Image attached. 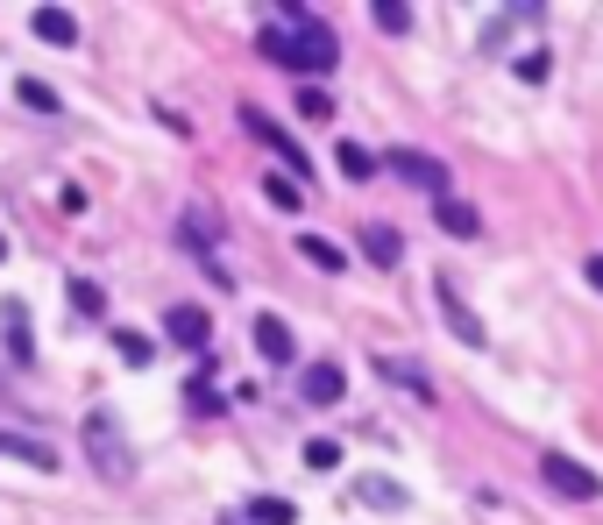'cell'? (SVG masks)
<instances>
[{"label":"cell","instance_id":"1","mask_svg":"<svg viewBox=\"0 0 603 525\" xmlns=\"http://www.w3.org/2000/svg\"><path fill=\"white\" fill-rule=\"evenodd\" d=\"M263 57L284 64V71H298V79H327V71L341 64V36L320 29V22L291 0V22H284V29H263Z\"/></svg>","mask_w":603,"mask_h":525},{"label":"cell","instance_id":"10","mask_svg":"<svg viewBox=\"0 0 603 525\" xmlns=\"http://www.w3.org/2000/svg\"><path fill=\"white\" fill-rule=\"evenodd\" d=\"M362 256H369L376 270H398V263H405V235L391 228V220H362Z\"/></svg>","mask_w":603,"mask_h":525},{"label":"cell","instance_id":"23","mask_svg":"<svg viewBox=\"0 0 603 525\" xmlns=\"http://www.w3.org/2000/svg\"><path fill=\"white\" fill-rule=\"evenodd\" d=\"M376 29H384V36H412V8H405V0H376Z\"/></svg>","mask_w":603,"mask_h":525},{"label":"cell","instance_id":"16","mask_svg":"<svg viewBox=\"0 0 603 525\" xmlns=\"http://www.w3.org/2000/svg\"><path fill=\"white\" fill-rule=\"evenodd\" d=\"M29 29H36L43 43H57V50H71V43H79V22H71L64 8H36V15H29Z\"/></svg>","mask_w":603,"mask_h":525},{"label":"cell","instance_id":"7","mask_svg":"<svg viewBox=\"0 0 603 525\" xmlns=\"http://www.w3.org/2000/svg\"><path fill=\"white\" fill-rule=\"evenodd\" d=\"M433 291H440V313H447V334H455V341H462V348H483V341H490V334H483V320H476V313H469V298H462V291H455V277H440V284H433Z\"/></svg>","mask_w":603,"mask_h":525},{"label":"cell","instance_id":"6","mask_svg":"<svg viewBox=\"0 0 603 525\" xmlns=\"http://www.w3.org/2000/svg\"><path fill=\"white\" fill-rule=\"evenodd\" d=\"M220 235H228V220H220V206L192 199V206L178 213V242H185L192 256H213V249H220Z\"/></svg>","mask_w":603,"mask_h":525},{"label":"cell","instance_id":"30","mask_svg":"<svg viewBox=\"0 0 603 525\" xmlns=\"http://www.w3.org/2000/svg\"><path fill=\"white\" fill-rule=\"evenodd\" d=\"M582 277H589V291H603V256H589V263H582Z\"/></svg>","mask_w":603,"mask_h":525},{"label":"cell","instance_id":"22","mask_svg":"<svg viewBox=\"0 0 603 525\" xmlns=\"http://www.w3.org/2000/svg\"><path fill=\"white\" fill-rule=\"evenodd\" d=\"M263 199L284 206V213H298V206H306V185H291L284 171H270V178H263Z\"/></svg>","mask_w":603,"mask_h":525},{"label":"cell","instance_id":"20","mask_svg":"<svg viewBox=\"0 0 603 525\" xmlns=\"http://www.w3.org/2000/svg\"><path fill=\"white\" fill-rule=\"evenodd\" d=\"M64 291H71V306H79V313H86V320H107V291H100V284H93V277H71V284H64Z\"/></svg>","mask_w":603,"mask_h":525},{"label":"cell","instance_id":"32","mask_svg":"<svg viewBox=\"0 0 603 525\" xmlns=\"http://www.w3.org/2000/svg\"><path fill=\"white\" fill-rule=\"evenodd\" d=\"M220 525H235V518H220Z\"/></svg>","mask_w":603,"mask_h":525},{"label":"cell","instance_id":"27","mask_svg":"<svg viewBox=\"0 0 603 525\" xmlns=\"http://www.w3.org/2000/svg\"><path fill=\"white\" fill-rule=\"evenodd\" d=\"M306 469H341V440H306Z\"/></svg>","mask_w":603,"mask_h":525},{"label":"cell","instance_id":"25","mask_svg":"<svg viewBox=\"0 0 603 525\" xmlns=\"http://www.w3.org/2000/svg\"><path fill=\"white\" fill-rule=\"evenodd\" d=\"M298 114H306V121H334V93L327 86H306V93H298Z\"/></svg>","mask_w":603,"mask_h":525},{"label":"cell","instance_id":"5","mask_svg":"<svg viewBox=\"0 0 603 525\" xmlns=\"http://www.w3.org/2000/svg\"><path fill=\"white\" fill-rule=\"evenodd\" d=\"M384 171H391V178H405V185H419V192H433V199H447V164H440V157H426V149H391Z\"/></svg>","mask_w":603,"mask_h":525},{"label":"cell","instance_id":"8","mask_svg":"<svg viewBox=\"0 0 603 525\" xmlns=\"http://www.w3.org/2000/svg\"><path fill=\"white\" fill-rule=\"evenodd\" d=\"M298 398H306V405H341L348 398V377H341V362H306V377H298Z\"/></svg>","mask_w":603,"mask_h":525},{"label":"cell","instance_id":"4","mask_svg":"<svg viewBox=\"0 0 603 525\" xmlns=\"http://www.w3.org/2000/svg\"><path fill=\"white\" fill-rule=\"evenodd\" d=\"M242 128H249L263 149H277V157L291 164V185H306V178H313V157H306V149H298V142H291V135H284V128L263 114V107H242Z\"/></svg>","mask_w":603,"mask_h":525},{"label":"cell","instance_id":"21","mask_svg":"<svg viewBox=\"0 0 603 525\" xmlns=\"http://www.w3.org/2000/svg\"><path fill=\"white\" fill-rule=\"evenodd\" d=\"M298 256H306L313 270H348V249H334L327 235H306V242H298Z\"/></svg>","mask_w":603,"mask_h":525},{"label":"cell","instance_id":"14","mask_svg":"<svg viewBox=\"0 0 603 525\" xmlns=\"http://www.w3.org/2000/svg\"><path fill=\"white\" fill-rule=\"evenodd\" d=\"M433 220H440V235H462V242L483 228V213H476L469 199H455V192H447V199H433Z\"/></svg>","mask_w":603,"mask_h":525},{"label":"cell","instance_id":"31","mask_svg":"<svg viewBox=\"0 0 603 525\" xmlns=\"http://www.w3.org/2000/svg\"><path fill=\"white\" fill-rule=\"evenodd\" d=\"M0 263H8V242H0Z\"/></svg>","mask_w":603,"mask_h":525},{"label":"cell","instance_id":"13","mask_svg":"<svg viewBox=\"0 0 603 525\" xmlns=\"http://www.w3.org/2000/svg\"><path fill=\"white\" fill-rule=\"evenodd\" d=\"M256 355H263V362H277V369H284V362L298 355V341H291L284 313H256Z\"/></svg>","mask_w":603,"mask_h":525},{"label":"cell","instance_id":"9","mask_svg":"<svg viewBox=\"0 0 603 525\" xmlns=\"http://www.w3.org/2000/svg\"><path fill=\"white\" fill-rule=\"evenodd\" d=\"M164 334H171L178 348L206 355V341H213V320H206V306H171V313H164Z\"/></svg>","mask_w":603,"mask_h":525},{"label":"cell","instance_id":"18","mask_svg":"<svg viewBox=\"0 0 603 525\" xmlns=\"http://www.w3.org/2000/svg\"><path fill=\"white\" fill-rule=\"evenodd\" d=\"M334 164H341V178H348V185H362V178H376V171H384V164H376L362 142H341V149H334Z\"/></svg>","mask_w":603,"mask_h":525},{"label":"cell","instance_id":"24","mask_svg":"<svg viewBox=\"0 0 603 525\" xmlns=\"http://www.w3.org/2000/svg\"><path fill=\"white\" fill-rule=\"evenodd\" d=\"M114 355H121V362H135V369H142V362H149V355H157V341H149V334H128V327H114Z\"/></svg>","mask_w":603,"mask_h":525},{"label":"cell","instance_id":"11","mask_svg":"<svg viewBox=\"0 0 603 525\" xmlns=\"http://www.w3.org/2000/svg\"><path fill=\"white\" fill-rule=\"evenodd\" d=\"M0 341H8V355L29 369L36 362V334H29V306L22 298H8V306H0Z\"/></svg>","mask_w":603,"mask_h":525},{"label":"cell","instance_id":"26","mask_svg":"<svg viewBox=\"0 0 603 525\" xmlns=\"http://www.w3.org/2000/svg\"><path fill=\"white\" fill-rule=\"evenodd\" d=\"M185 405H192L199 419H213V412H220V391H213L206 377H192V384H185Z\"/></svg>","mask_w":603,"mask_h":525},{"label":"cell","instance_id":"28","mask_svg":"<svg viewBox=\"0 0 603 525\" xmlns=\"http://www.w3.org/2000/svg\"><path fill=\"white\" fill-rule=\"evenodd\" d=\"M15 93H22V107H36V114H57V93H50L43 79H22Z\"/></svg>","mask_w":603,"mask_h":525},{"label":"cell","instance_id":"12","mask_svg":"<svg viewBox=\"0 0 603 525\" xmlns=\"http://www.w3.org/2000/svg\"><path fill=\"white\" fill-rule=\"evenodd\" d=\"M0 462H29V469H57V447L50 440H36V433H8V426H0Z\"/></svg>","mask_w":603,"mask_h":525},{"label":"cell","instance_id":"19","mask_svg":"<svg viewBox=\"0 0 603 525\" xmlns=\"http://www.w3.org/2000/svg\"><path fill=\"white\" fill-rule=\"evenodd\" d=\"M249 525H298L291 497H249Z\"/></svg>","mask_w":603,"mask_h":525},{"label":"cell","instance_id":"3","mask_svg":"<svg viewBox=\"0 0 603 525\" xmlns=\"http://www.w3.org/2000/svg\"><path fill=\"white\" fill-rule=\"evenodd\" d=\"M540 476H547V490L568 497V504H596V497H603L596 469H582L575 455H561V447H547V455H540Z\"/></svg>","mask_w":603,"mask_h":525},{"label":"cell","instance_id":"2","mask_svg":"<svg viewBox=\"0 0 603 525\" xmlns=\"http://www.w3.org/2000/svg\"><path fill=\"white\" fill-rule=\"evenodd\" d=\"M79 440H86V462H93L100 483H128V476H135V447L121 440V419H114V412H86Z\"/></svg>","mask_w":603,"mask_h":525},{"label":"cell","instance_id":"29","mask_svg":"<svg viewBox=\"0 0 603 525\" xmlns=\"http://www.w3.org/2000/svg\"><path fill=\"white\" fill-rule=\"evenodd\" d=\"M547 71H554V64H547V50H533V57H525V64H518V79H533V86H540V79H547Z\"/></svg>","mask_w":603,"mask_h":525},{"label":"cell","instance_id":"17","mask_svg":"<svg viewBox=\"0 0 603 525\" xmlns=\"http://www.w3.org/2000/svg\"><path fill=\"white\" fill-rule=\"evenodd\" d=\"M376 377H391V384H405V391H419V398H433V377L419 362H398V355H376Z\"/></svg>","mask_w":603,"mask_h":525},{"label":"cell","instance_id":"15","mask_svg":"<svg viewBox=\"0 0 603 525\" xmlns=\"http://www.w3.org/2000/svg\"><path fill=\"white\" fill-rule=\"evenodd\" d=\"M355 497H362L369 511H405V504H412V490H398L391 476H362V483H355Z\"/></svg>","mask_w":603,"mask_h":525}]
</instances>
